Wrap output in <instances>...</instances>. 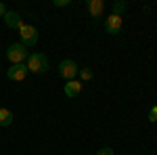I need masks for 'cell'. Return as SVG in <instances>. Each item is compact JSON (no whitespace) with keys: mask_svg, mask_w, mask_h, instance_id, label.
<instances>
[{"mask_svg":"<svg viewBox=\"0 0 157 155\" xmlns=\"http://www.w3.org/2000/svg\"><path fill=\"white\" fill-rule=\"evenodd\" d=\"M25 65H27V69L32 73H46L48 72V59L42 52H32L27 57V63Z\"/></svg>","mask_w":157,"mask_h":155,"instance_id":"6da1fadb","label":"cell"},{"mask_svg":"<svg viewBox=\"0 0 157 155\" xmlns=\"http://www.w3.org/2000/svg\"><path fill=\"white\" fill-rule=\"evenodd\" d=\"M27 57H29V50H27L21 42H15V44H11V46L6 48V59L11 61L13 65H17V63H25Z\"/></svg>","mask_w":157,"mask_h":155,"instance_id":"7a4b0ae2","label":"cell"},{"mask_svg":"<svg viewBox=\"0 0 157 155\" xmlns=\"http://www.w3.org/2000/svg\"><path fill=\"white\" fill-rule=\"evenodd\" d=\"M19 38H21V44L25 48H32L38 44V29L34 25H21L19 27Z\"/></svg>","mask_w":157,"mask_h":155,"instance_id":"3957f363","label":"cell"},{"mask_svg":"<svg viewBox=\"0 0 157 155\" xmlns=\"http://www.w3.org/2000/svg\"><path fill=\"white\" fill-rule=\"evenodd\" d=\"M78 72H80V67H78V63L71 61V59H63L59 63V76L65 82H71L73 78L78 76Z\"/></svg>","mask_w":157,"mask_h":155,"instance_id":"277c9868","label":"cell"},{"mask_svg":"<svg viewBox=\"0 0 157 155\" xmlns=\"http://www.w3.org/2000/svg\"><path fill=\"white\" fill-rule=\"evenodd\" d=\"M27 73H29L27 65H25V63H17V65L9 67V72H6V78H9L11 82H23L25 78H27Z\"/></svg>","mask_w":157,"mask_h":155,"instance_id":"5b68a950","label":"cell"},{"mask_svg":"<svg viewBox=\"0 0 157 155\" xmlns=\"http://www.w3.org/2000/svg\"><path fill=\"white\" fill-rule=\"evenodd\" d=\"M105 29H107V34H111V36H117L121 32V17L111 13L107 19H105Z\"/></svg>","mask_w":157,"mask_h":155,"instance_id":"8992f818","label":"cell"},{"mask_svg":"<svg viewBox=\"0 0 157 155\" xmlns=\"http://www.w3.org/2000/svg\"><path fill=\"white\" fill-rule=\"evenodd\" d=\"M2 19H4L6 27H11V29H19V27L23 25V21H21V15H19L17 11H6V15H4Z\"/></svg>","mask_w":157,"mask_h":155,"instance_id":"52a82bcc","label":"cell"},{"mask_svg":"<svg viewBox=\"0 0 157 155\" xmlns=\"http://www.w3.org/2000/svg\"><path fill=\"white\" fill-rule=\"evenodd\" d=\"M86 9H88V13H90V17L98 19V17L103 15L105 2H103V0H88V2H86Z\"/></svg>","mask_w":157,"mask_h":155,"instance_id":"ba28073f","label":"cell"},{"mask_svg":"<svg viewBox=\"0 0 157 155\" xmlns=\"http://www.w3.org/2000/svg\"><path fill=\"white\" fill-rule=\"evenodd\" d=\"M65 95L69 96V99H75V96H80V92H82V82H78V80H71V82L65 84Z\"/></svg>","mask_w":157,"mask_h":155,"instance_id":"9c48e42d","label":"cell"},{"mask_svg":"<svg viewBox=\"0 0 157 155\" xmlns=\"http://www.w3.org/2000/svg\"><path fill=\"white\" fill-rule=\"evenodd\" d=\"M13 124V111L0 107V126H11Z\"/></svg>","mask_w":157,"mask_h":155,"instance_id":"30bf717a","label":"cell"},{"mask_svg":"<svg viewBox=\"0 0 157 155\" xmlns=\"http://www.w3.org/2000/svg\"><path fill=\"white\" fill-rule=\"evenodd\" d=\"M78 76L82 78V84H84V82H90V80L94 78V72H92L90 67H82V69L78 72Z\"/></svg>","mask_w":157,"mask_h":155,"instance_id":"8fae6325","label":"cell"},{"mask_svg":"<svg viewBox=\"0 0 157 155\" xmlns=\"http://www.w3.org/2000/svg\"><path fill=\"white\" fill-rule=\"evenodd\" d=\"M126 6H128V4H126L124 0H115V2H113V15L121 17V15H124V11H126Z\"/></svg>","mask_w":157,"mask_h":155,"instance_id":"7c38bea8","label":"cell"},{"mask_svg":"<svg viewBox=\"0 0 157 155\" xmlns=\"http://www.w3.org/2000/svg\"><path fill=\"white\" fill-rule=\"evenodd\" d=\"M97 155H115V151H113L111 147H103V149H101Z\"/></svg>","mask_w":157,"mask_h":155,"instance_id":"4fadbf2b","label":"cell"},{"mask_svg":"<svg viewBox=\"0 0 157 155\" xmlns=\"http://www.w3.org/2000/svg\"><path fill=\"white\" fill-rule=\"evenodd\" d=\"M149 122H157V107H151V111H149Z\"/></svg>","mask_w":157,"mask_h":155,"instance_id":"5bb4252c","label":"cell"},{"mask_svg":"<svg viewBox=\"0 0 157 155\" xmlns=\"http://www.w3.org/2000/svg\"><path fill=\"white\" fill-rule=\"evenodd\" d=\"M55 6H69V0H52Z\"/></svg>","mask_w":157,"mask_h":155,"instance_id":"9a60e30c","label":"cell"},{"mask_svg":"<svg viewBox=\"0 0 157 155\" xmlns=\"http://www.w3.org/2000/svg\"><path fill=\"white\" fill-rule=\"evenodd\" d=\"M4 15H6V6L0 2V17H4Z\"/></svg>","mask_w":157,"mask_h":155,"instance_id":"2e32d148","label":"cell"}]
</instances>
